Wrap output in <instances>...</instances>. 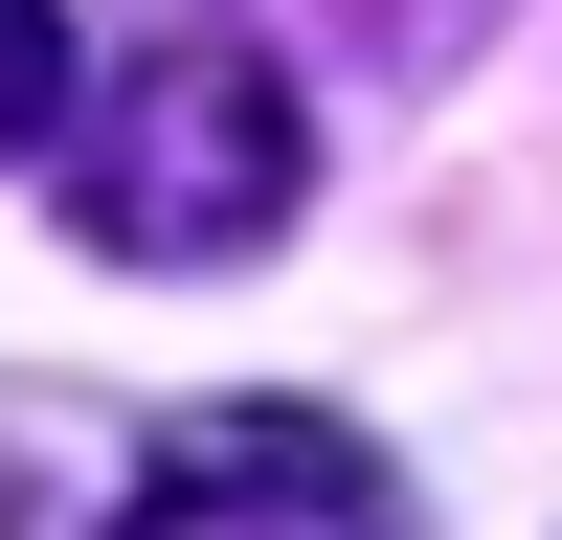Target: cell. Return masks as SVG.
Wrapping results in <instances>:
<instances>
[{"label":"cell","mask_w":562,"mask_h":540,"mask_svg":"<svg viewBox=\"0 0 562 540\" xmlns=\"http://www.w3.org/2000/svg\"><path fill=\"white\" fill-rule=\"evenodd\" d=\"M293 203H315V135H293V68H248V45H158L68 135V248L90 270H225Z\"/></svg>","instance_id":"1"},{"label":"cell","mask_w":562,"mask_h":540,"mask_svg":"<svg viewBox=\"0 0 562 540\" xmlns=\"http://www.w3.org/2000/svg\"><path fill=\"white\" fill-rule=\"evenodd\" d=\"M113 540H405V495H383V450L315 428V405H180Z\"/></svg>","instance_id":"2"},{"label":"cell","mask_w":562,"mask_h":540,"mask_svg":"<svg viewBox=\"0 0 562 540\" xmlns=\"http://www.w3.org/2000/svg\"><path fill=\"white\" fill-rule=\"evenodd\" d=\"M68 135V0H0V158Z\"/></svg>","instance_id":"3"},{"label":"cell","mask_w":562,"mask_h":540,"mask_svg":"<svg viewBox=\"0 0 562 540\" xmlns=\"http://www.w3.org/2000/svg\"><path fill=\"white\" fill-rule=\"evenodd\" d=\"M338 23L383 45V68H428V45H450V23H495V0H338Z\"/></svg>","instance_id":"4"}]
</instances>
